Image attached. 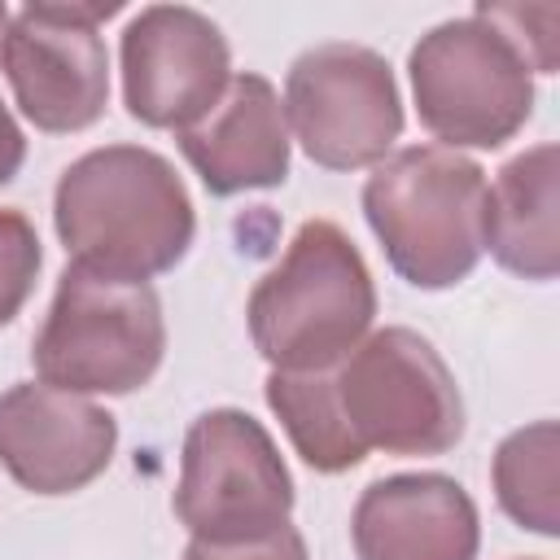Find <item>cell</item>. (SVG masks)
<instances>
[{
  "label": "cell",
  "mask_w": 560,
  "mask_h": 560,
  "mask_svg": "<svg viewBox=\"0 0 560 560\" xmlns=\"http://www.w3.org/2000/svg\"><path fill=\"white\" fill-rule=\"evenodd\" d=\"M4 31H9V9L0 4V44H4Z\"/></svg>",
  "instance_id": "obj_21"
},
{
  "label": "cell",
  "mask_w": 560,
  "mask_h": 560,
  "mask_svg": "<svg viewBox=\"0 0 560 560\" xmlns=\"http://www.w3.org/2000/svg\"><path fill=\"white\" fill-rule=\"evenodd\" d=\"M171 508L197 542H254L289 525L293 477L249 411L214 407L184 438Z\"/></svg>",
  "instance_id": "obj_7"
},
{
  "label": "cell",
  "mask_w": 560,
  "mask_h": 560,
  "mask_svg": "<svg viewBox=\"0 0 560 560\" xmlns=\"http://www.w3.org/2000/svg\"><path fill=\"white\" fill-rule=\"evenodd\" d=\"M486 249L521 280L560 271V149L551 140L516 153L486 184Z\"/></svg>",
  "instance_id": "obj_14"
},
{
  "label": "cell",
  "mask_w": 560,
  "mask_h": 560,
  "mask_svg": "<svg viewBox=\"0 0 560 560\" xmlns=\"http://www.w3.org/2000/svg\"><path fill=\"white\" fill-rule=\"evenodd\" d=\"M44 249L22 210H0V328L13 324V315L26 306L35 276H39Z\"/></svg>",
  "instance_id": "obj_17"
},
{
  "label": "cell",
  "mask_w": 560,
  "mask_h": 560,
  "mask_svg": "<svg viewBox=\"0 0 560 560\" xmlns=\"http://www.w3.org/2000/svg\"><path fill=\"white\" fill-rule=\"evenodd\" d=\"M52 228L70 262L153 280L171 271L197 232V214L175 166L140 144H105L74 158L52 192Z\"/></svg>",
  "instance_id": "obj_1"
},
{
  "label": "cell",
  "mask_w": 560,
  "mask_h": 560,
  "mask_svg": "<svg viewBox=\"0 0 560 560\" xmlns=\"http://www.w3.org/2000/svg\"><path fill=\"white\" fill-rule=\"evenodd\" d=\"M416 118L442 149H499L534 114V70L490 22L451 18L407 57Z\"/></svg>",
  "instance_id": "obj_5"
},
{
  "label": "cell",
  "mask_w": 560,
  "mask_h": 560,
  "mask_svg": "<svg viewBox=\"0 0 560 560\" xmlns=\"http://www.w3.org/2000/svg\"><path fill=\"white\" fill-rule=\"evenodd\" d=\"M184 560H311L306 556V538L293 525H280L267 538L254 542H188Z\"/></svg>",
  "instance_id": "obj_19"
},
{
  "label": "cell",
  "mask_w": 560,
  "mask_h": 560,
  "mask_svg": "<svg viewBox=\"0 0 560 560\" xmlns=\"http://www.w3.org/2000/svg\"><path fill=\"white\" fill-rule=\"evenodd\" d=\"M472 13L494 31H503L521 48L529 70L538 74L556 70V22H560L556 4H477Z\"/></svg>",
  "instance_id": "obj_18"
},
{
  "label": "cell",
  "mask_w": 560,
  "mask_h": 560,
  "mask_svg": "<svg viewBox=\"0 0 560 560\" xmlns=\"http://www.w3.org/2000/svg\"><path fill=\"white\" fill-rule=\"evenodd\" d=\"M267 407L280 416L293 451L315 472H350L368 459V451L354 442L341 402L332 394V376L324 372H271L267 376Z\"/></svg>",
  "instance_id": "obj_15"
},
{
  "label": "cell",
  "mask_w": 560,
  "mask_h": 560,
  "mask_svg": "<svg viewBox=\"0 0 560 560\" xmlns=\"http://www.w3.org/2000/svg\"><path fill=\"white\" fill-rule=\"evenodd\" d=\"M499 508L542 538L560 534V429L556 420H534L508 433L490 464Z\"/></svg>",
  "instance_id": "obj_16"
},
{
  "label": "cell",
  "mask_w": 560,
  "mask_h": 560,
  "mask_svg": "<svg viewBox=\"0 0 560 560\" xmlns=\"http://www.w3.org/2000/svg\"><path fill=\"white\" fill-rule=\"evenodd\" d=\"M341 416L363 451L446 455L464 438L455 372L416 328L368 332L328 368Z\"/></svg>",
  "instance_id": "obj_6"
},
{
  "label": "cell",
  "mask_w": 560,
  "mask_h": 560,
  "mask_svg": "<svg viewBox=\"0 0 560 560\" xmlns=\"http://www.w3.org/2000/svg\"><path fill=\"white\" fill-rule=\"evenodd\" d=\"M284 122L324 171L385 162L402 136V96L389 61L363 44H315L284 74Z\"/></svg>",
  "instance_id": "obj_8"
},
{
  "label": "cell",
  "mask_w": 560,
  "mask_h": 560,
  "mask_svg": "<svg viewBox=\"0 0 560 560\" xmlns=\"http://www.w3.org/2000/svg\"><path fill=\"white\" fill-rule=\"evenodd\" d=\"M122 4H26L9 18L0 57L18 109L39 131H83L109 101V52L101 22Z\"/></svg>",
  "instance_id": "obj_9"
},
{
  "label": "cell",
  "mask_w": 560,
  "mask_h": 560,
  "mask_svg": "<svg viewBox=\"0 0 560 560\" xmlns=\"http://www.w3.org/2000/svg\"><path fill=\"white\" fill-rule=\"evenodd\" d=\"M22 162H26V136H22V127L13 122V114L0 101V184H9L22 171Z\"/></svg>",
  "instance_id": "obj_20"
},
{
  "label": "cell",
  "mask_w": 560,
  "mask_h": 560,
  "mask_svg": "<svg viewBox=\"0 0 560 560\" xmlns=\"http://www.w3.org/2000/svg\"><path fill=\"white\" fill-rule=\"evenodd\" d=\"M350 542L359 560H477L481 521L455 477L394 472L359 494Z\"/></svg>",
  "instance_id": "obj_12"
},
{
  "label": "cell",
  "mask_w": 560,
  "mask_h": 560,
  "mask_svg": "<svg viewBox=\"0 0 560 560\" xmlns=\"http://www.w3.org/2000/svg\"><path fill=\"white\" fill-rule=\"evenodd\" d=\"M363 214L407 284L451 289L486 254V171L455 149L407 144L368 175Z\"/></svg>",
  "instance_id": "obj_3"
},
{
  "label": "cell",
  "mask_w": 560,
  "mask_h": 560,
  "mask_svg": "<svg viewBox=\"0 0 560 560\" xmlns=\"http://www.w3.org/2000/svg\"><path fill=\"white\" fill-rule=\"evenodd\" d=\"M179 153L214 197L276 188L289 179V122L271 79L232 74L219 105L179 131Z\"/></svg>",
  "instance_id": "obj_13"
},
{
  "label": "cell",
  "mask_w": 560,
  "mask_h": 560,
  "mask_svg": "<svg viewBox=\"0 0 560 560\" xmlns=\"http://www.w3.org/2000/svg\"><path fill=\"white\" fill-rule=\"evenodd\" d=\"M118 446V420L83 394L22 381L0 394V464L31 494H74Z\"/></svg>",
  "instance_id": "obj_11"
},
{
  "label": "cell",
  "mask_w": 560,
  "mask_h": 560,
  "mask_svg": "<svg viewBox=\"0 0 560 560\" xmlns=\"http://www.w3.org/2000/svg\"><path fill=\"white\" fill-rule=\"evenodd\" d=\"M162 350V302L144 280H114L66 262L31 341V363L44 385L70 394H131L149 385Z\"/></svg>",
  "instance_id": "obj_4"
},
{
  "label": "cell",
  "mask_w": 560,
  "mask_h": 560,
  "mask_svg": "<svg viewBox=\"0 0 560 560\" xmlns=\"http://www.w3.org/2000/svg\"><path fill=\"white\" fill-rule=\"evenodd\" d=\"M376 284L332 219H306L284 258L254 284L245 319L271 372H324L372 328Z\"/></svg>",
  "instance_id": "obj_2"
},
{
  "label": "cell",
  "mask_w": 560,
  "mask_h": 560,
  "mask_svg": "<svg viewBox=\"0 0 560 560\" xmlns=\"http://www.w3.org/2000/svg\"><path fill=\"white\" fill-rule=\"evenodd\" d=\"M118 61L127 114L158 131L192 127L232 83V52L223 31L188 4L140 9L122 31Z\"/></svg>",
  "instance_id": "obj_10"
}]
</instances>
